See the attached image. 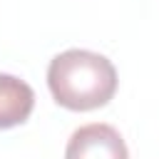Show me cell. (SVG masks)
Returning <instances> with one entry per match:
<instances>
[{
	"mask_svg": "<svg viewBox=\"0 0 159 159\" xmlns=\"http://www.w3.org/2000/svg\"><path fill=\"white\" fill-rule=\"evenodd\" d=\"M65 159H129V152L114 127L94 122L72 132Z\"/></svg>",
	"mask_w": 159,
	"mask_h": 159,
	"instance_id": "obj_2",
	"label": "cell"
},
{
	"mask_svg": "<svg viewBox=\"0 0 159 159\" xmlns=\"http://www.w3.org/2000/svg\"><path fill=\"white\" fill-rule=\"evenodd\" d=\"M35 107L32 87L12 75H0V129L17 127L30 119Z\"/></svg>",
	"mask_w": 159,
	"mask_h": 159,
	"instance_id": "obj_3",
	"label": "cell"
},
{
	"mask_svg": "<svg viewBox=\"0 0 159 159\" xmlns=\"http://www.w3.org/2000/svg\"><path fill=\"white\" fill-rule=\"evenodd\" d=\"M47 84L55 102L72 112L104 107L117 92L114 65L89 50L60 52L47 67Z\"/></svg>",
	"mask_w": 159,
	"mask_h": 159,
	"instance_id": "obj_1",
	"label": "cell"
}]
</instances>
